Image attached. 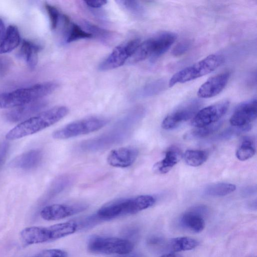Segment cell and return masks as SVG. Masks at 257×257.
Segmentation results:
<instances>
[{
	"label": "cell",
	"mask_w": 257,
	"mask_h": 257,
	"mask_svg": "<svg viewBox=\"0 0 257 257\" xmlns=\"http://www.w3.org/2000/svg\"><path fill=\"white\" fill-rule=\"evenodd\" d=\"M46 105L44 101L37 100L11 110L6 114V119L12 122H16L28 118L38 112Z\"/></svg>",
	"instance_id": "cell-17"
},
{
	"label": "cell",
	"mask_w": 257,
	"mask_h": 257,
	"mask_svg": "<svg viewBox=\"0 0 257 257\" xmlns=\"http://www.w3.org/2000/svg\"><path fill=\"white\" fill-rule=\"evenodd\" d=\"M86 5L88 7L93 9H97L105 5L107 3L106 1L97 0V1H84Z\"/></svg>",
	"instance_id": "cell-37"
},
{
	"label": "cell",
	"mask_w": 257,
	"mask_h": 257,
	"mask_svg": "<svg viewBox=\"0 0 257 257\" xmlns=\"http://www.w3.org/2000/svg\"><path fill=\"white\" fill-rule=\"evenodd\" d=\"M176 35L170 32H164L148 39L152 61L164 54L174 44Z\"/></svg>",
	"instance_id": "cell-16"
},
{
	"label": "cell",
	"mask_w": 257,
	"mask_h": 257,
	"mask_svg": "<svg viewBox=\"0 0 257 257\" xmlns=\"http://www.w3.org/2000/svg\"><path fill=\"white\" fill-rule=\"evenodd\" d=\"M251 191H253V190L252 189L249 190V192H251ZM245 192H247V194H248V190L245 191Z\"/></svg>",
	"instance_id": "cell-41"
},
{
	"label": "cell",
	"mask_w": 257,
	"mask_h": 257,
	"mask_svg": "<svg viewBox=\"0 0 257 257\" xmlns=\"http://www.w3.org/2000/svg\"><path fill=\"white\" fill-rule=\"evenodd\" d=\"M207 208L204 206L194 207L183 213L179 219V225L184 229L199 233L205 227L204 216Z\"/></svg>",
	"instance_id": "cell-12"
},
{
	"label": "cell",
	"mask_w": 257,
	"mask_h": 257,
	"mask_svg": "<svg viewBox=\"0 0 257 257\" xmlns=\"http://www.w3.org/2000/svg\"><path fill=\"white\" fill-rule=\"evenodd\" d=\"M131 257H142V256H140L139 255H135V256H131Z\"/></svg>",
	"instance_id": "cell-42"
},
{
	"label": "cell",
	"mask_w": 257,
	"mask_h": 257,
	"mask_svg": "<svg viewBox=\"0 0 257 257\" xmlns=\"http://www.w3.org/2000/svg\"><path fill=\"white\" fill-rule=\"evenodd\" d=\"M236 189L235 185L227 183H218L209 185L205 188L206 195L214 197L224 196L233 192Z\"/></svg>",
	"instance_id": "cell-24"
},
{
	"label": "cell",
	"mask_w": 257,
	"mask_h": 257,
	"mask_svg": "<svg viewBox=\"0 0 257 257\" xmlns=\"http://www.w3.org/2000/svg\"><path fill=\"white\" fill-rule=\"evenodd\" d=\"M134 247L130 240L115 237L94 236L88 243L90 252L107 255L126 254L132 251Z\"/></svg>",
	"instance_id": "cell-7"
},
{
	"label": "cell",
	"mask_w": 257,
	"mask_h": 257,
	"mask_svg": "<svg viewBox=\"0 0 257 257\" xmlns=\"http://www.w3.org/2000/svg\"><path fill=\"white\" fill-rule=\"evenodd\" d=\"M166 82L163 79L154 81L146 85L137 93L139 97L152 96L160 93L165 88Z\"/></svg>",
	"instance_id": "cell-28"
},
{
	"label": "cell",
	"mask_w": 257,
	"mask_h": 257,
	"mask_svg": "<svg viewBox=\"0 0 257 257\" xmlns=\"http://www.w3.org/2000/svg\"><path fill=\"white\" fill-rule=\"evenodd\" d=\"M257 115L256 99L252 98L239 104L230 119L232 126H241L255 120Z\"/></svg>",
	"instance_id": "cell-13"
},
{
	"label": "cell",
	"mask_w": 257,
	"mask_h": 257,
	"mask_svg": "<svg viewBox=\"0 0 257 257\" xmlns=\"http://www.w3.org/2000/svg\"><path fill=\"white\" fill-rule=\"evenodd\" d=\"M182 157V154L178 148H170L166 152L163 159L154 164L153 170L157 174L167 173L177 164Z\"/></svg>",
	"instance_id": "cell-19"
},
{
	"label": "cell",
	"mask_w": 257,
	"mask_h": 257,
	"mask_svg": "<svg viewBox=\"0 0 257 257\" xmlns=\"http://www.w3.org/2000/svg\"><path fill=\"white\" fill-rule=\"evenodd\" d=\"M87 205L83 204H55L44 207L40 215L46 220H60L85 210Z\"/></svg>",
	"instance_id": "cell-11"
},
{
	"label": "cell",
	"mask_w": 257,
	"mask_h": 257,
	"mask_svg": "<svg viewBox=\"0 0 257 257\" xmlns=\"http://www.w3.org/2000/svg\"><path fill=\"white\" fill-rule=\"evenodd\" d=\"M9 144L6 141L0 143V166L3 163L9 149Z\"/></svg>",
	"instance_id": "cell-36"
},
{
	"label": "cell",
	"mask_w": 257,
	"mask_h": 257,
	"mask_svg": "<svg viewBox=\"0 0 257 257\" xmlns=\"http://www.w3.org/2000/svg\"><path fill=\"white\" fill-rule=\"evenodd\" d=\"M165 239L160 236L153 235L147 240V244L152 248L162 251Z\"/></svg>",
	"instance_id": "cell-34"
},
{
	"label": "cell",
	"mask_w": 257,
	"mask_h": 257,
	"mask_svg": "<svg viewBox=\"0 0 257 257\" xmlns=\"http://www.w3.org/2000/svg\"><path fill=\"white\" fill-rule=\"evenodd\" d=\"M20 40V35L18 28L14 25H10L0 43V54L9 53L14 50L19 45Z\"/></svg>",
	"instance_id": "cell-21"
},
{
	"label": "cell",
	"mask_w": 257,
	"mask_h": 257,
	"mask_svg": "<svg viewBox=\"0 0 257 257\" xmlns=\"http://www.w3.org/2000/svg\"><path fill=\"white\" fill-rule=\"evenodd\" d=\"M69 112L65 106H58L27 119L10 131L6 138L13 140L35 134L56 123Z\"/></svg>",
	"instance_id": "cell-1"
},
{
	"label": "cell",
	"mask_w": 257,
	"mask_h": 257,
	"mask_svg": "<svg viewBox=\"0 0 257 257\" xmlns=\"http://www.w3.org/2000/svg\"><path fill=\"white\" fill-rule=\"evenodd\" d=\"M67 253L60 249H49L42 251L36 257H67Z\"/></svg>",
	"instance_id": "cell-35"
},
{
	"label": "cell",
	"mask_w": 257,
	"mask_h": 257,
	"mask_svg": "<svg viewBox=\"0 0 257 257\" xmlns=\"http://www.w3.org/2000/svg\"><path fill=\"white\" fill-rule=\"evenodd\" d=\"M255 153L254 143L249 137H245L236 152V157L240 161L251 158Z\"/></svg>",
	"instance_id": "cell-27"
},
{
	"label": "cell",
	"mask_w": 257,
	"mask_h": 257,
	"mask_svg": "<svg viewBox=\"0 0 257 257\" xmlns=\"http://www.w3.org/2000/svg\"><path fill=\"white\" fill-rule=\"evenodd\" d=\"M224 60L219 54H211L196 63L188 66L174 74L169 82L170 87L194 80L213 71Z\"/></svg>",
	"instance_id": "cell-5"
},
{
	"label": "cell",
	"mask_w": 257,
	"mask_h": 257,
	"mask_svg": "<svg viewBox=\"0 0 257 257\" xmlns=\"http://www.w3.org/2000/svg\"><path fill=\"white\" fill-rule=\"evenodd\" d=\"M64 29L66 32V41L72 42L82 39L92 38V36L76 24L71 23L66 17L63 20Z\"/></svg>",
	"instance_id": "cell-23"
},
{
	"label": "cell",
	"mask_w": 257,
	"mask_h": 257,
	"mask_svg": "<svg viewBox=\"0 0 257 257\" xmlns=\"http://www.w3.org/2000/svg\"><path fill=\"white\" fill-rule=\"evenodd\" d=\"M160 257H182L181 255L176 253H169L165 254Z\"/></svg>",
	"instance_id": "cell-40"
},
{
	"label": "cell",
	"mask_w": 257,
	"mask_h": 257,
	"mask_svg": "<svg viewBox=\"0 0 257 257\" xmlns=\"http://www.w3.org/2000/svg\"><path fill=\"white\" fill-rule=\"evenodd\" d=\"M140 44L138 39L131 40L115 47L99 65L101 71H107L122 66L135 53Z\"/></svg>",
	"instance_id": "cell-8"
},
{
	"label": "cell",
	"mask_w": 257,
	"mask_h": 257,
	"mask_svg": "<svg viewBox=\"0 0 257 257\" xmlns=\"http://www.w3.org/2000/svg\"><path fill=\"white\" fill-rule=\"evenodd\" d=\"M54 82H45L0 94V108L19 107L52 93L57 88Z\"/></svg>",
	"instance_id": "cell-2"
},
{
	"label": "cell",
	"mask_w": 257,
	"mask_h": 257,
	"mask_svg": "<svg viewBox=\"0 0 257 257\" xmlns=\"http://www.w3.org/2000/svg\"><path fill=\"white\" fill-rule=\"evenodd\" d=\"M74 221L62 222L47 227H26L20 232V239L24 245L52 241L74 233L77 229Z\"/></svg>",
	"instance_id": "cell-3"
},
{
	"label": "cell",
	"mask_w": 257,
	"mask_h": 257,
	"mask_svg": "<svg viewBox=\"0 0 257 257\" xmlns=\"http://www.w3.org/2000/svg\"><path fill=\"white\" fill-rule=\"evenodd\" d=\"M138 156L137 149L121 147L112 150L107 157V162L111 166L126 168L132 166Z\"/></svg>",
	"instance_id": "cell-15"
},
{
	"label": "cell",
	"mask_w": 257,
	"mask_h": 257,
	"mask_svg": "<svg viewBox=\"0 0 257 257\" xmlns=\"http://www.w3.org/2000/svg\"><path fill=\"white\" fill-rule=\"evenodd\" d=\"M222 124V121H218L209 125L196 127L186 134L185 138L194 139L206 137L219 130Z\"/></svg>",
	"instance_id": "cell-26"
},
{
	"label": "cell",
	"mask_w": 257,
	"mask_h": 257,
	"mask_svg": "<svg viewBox=\"0 0 257 257\" xmlns=\"http://www.w3.org/2000/svg\"><path fill=\"white\" fill-rule=\"evenodd\" d=\"M5 33V27L4 22L1 19H0V43L3 39Z\"/></svg>",
	"instance_id": "cell-39"
},
{
	"label": "cell",
	"mask_w": 257,
	"mask_h": 257,
	"mask_svg": "<svg viewBox=\"0 0 257 257\" xmlns=\"http://www.w3.org/2000/svg\"><path fill=\"white\" fill-rule=\"evenodd\" d=\"M185 162L189 166L197 167L203 164L207 159L208 154L203 150H187L182 156Z\"/></svg>",
	"instance_id": "cell-25"
},
{
	"label": "cell",
	"mask_w": 257,
	"mask_h": 257,
	"mask_svg": "<svg viewBox=\"0 0 257 257\" xmlns=\"http://www.w3.org/2000/svg\"><path fill=\"white\" fill-rule=\"evenodd\" d=\"M201 106V101L193 99L186 101L169 113L163 120L162 127L170 130L178 126L196 114Z\"/></svg>",
	"instance_id": "cell-9"
},
{
	"label": "cell",
	"mask_w": 257,
	"mask_h": 257,
	"mask_svg": "<svg viewBox=\"0 0 257 257\" xmlns=\"http://www.w3.org/2000/svg\"><path fill=\"white\" fill-rule=\"evenodd\" d=\"M198 244V241L194 238L179 237L165 240L162 251L169 253L190 250L196 248Z\"/></svg>",
	"instance_id": "cell-20"
},
{
	"label": "cell",
	"mask_w": 257,
	"mask_h": 257,
	"mask_svg": "<svg viewBox=\"0 0 257 257\" xmlns=\"http://www.w3.org/2000/svg\"><path fill=\"white\" fill-rule=\"evenodd\" d=\"M45 7L49 17L51 27L52 29L55 30L57 28L59 21L61 20V16L58 10L55 7L48 4H46Z\"/></svg>",
	"instance_id": "cell-31"
},
{
	"label": "cell",
	"mask_w": 257,
	"mask_h": 257,
	"mask_svg": "<svg viewBox=\"0 0 257 257\" xmlns=\"http://www.w3.org/2000/svg\"><path fill=\"white\" fill-rule=\"evenodd\" d=\"M156 200L148 195L121 199L109 203L99 209L96 216L99 218L108 220L124 215L133 214L152 206Z\"/></svg>",
	"instance_id": "cell-4"
},
{
	"label": "cell",
	"mask_w": 257,
	"mask_h": 257,
	"mask_svg": "<svg viewBox=\"0 0 257 257\" xmlns=\"http://www.w3.org/2000/svg\"><path fill=\"white\" fill-rule=\"evenodd\" d=\"M229 72L219 73L209 78L199 88V97L208 98L220 93L226 86L230 77Z\"/></svg>",
	"instance_id": "cell-14"
},
{
	"label": "cell",
	"mask_w": 257,
	"mask_h": 257,
	"mask_svg": "<svg viewBox=\"0 0 257 257\" xmlns=\"http://www.w3.org/2000/svg\"><path fill=\"white\" fill-rule=\"evenodd\" d=\"M109 120L105 118L90 117L70 122L52 134L55 139L64 140L88 134L104 127Z\"/></svg>",
	"instance_id": "cell-6"
},
{
	"label": "cell",
	"mask_w": 257,
	"mask_h": 257,
	"mask_svg": "<svg viewBox=\"0 0 257 257\" xmlns=\"http://www.w3.org/2000/svg\"><path fill=\"white\" fill-rule=\"evenodd\" d=\"M84 30L94 37L103 41L108 40L111 36V33L104 29L95 26L87 21L82 22Z\"/></svg>",
	"instance_id": "cell-29"
},
{
	"label": "cell",
	"mask_w": 257,
	"mask_h": 257,
	"mask_svg": "<svg viewBox=\"0 0 257 257\" xmlns=\"http://www.w3.org/2000/svg\"><path fill=\"white\" fill-rule=\"evenodd\" d=\"M41 47L33 42L23 40L19 56L25 61L29 67L34 69L38 62V54Z\"/></svg>",
	"instance_id": "cell-22"
},
{
	"label": "cell",
	"mask_w": 257,
	"mask_h": 257,
	"mask_svg": "<svg viewBox=\"0 0 257 257\" xmlns=\"http://www.w3.org/2000/svg\"><path fill=\"white\" fill-rule=\"evenodd\" d=\"M42 152L38 150H32L14 158L10 163L12 168L29 170L36 167L40 162Z\"/></svg>",
	"instance_id": "cell-18"
},
{
	"label": "cell",
	"mask_w": 257,
	"mask_h": 257,
	"mask_svg": "<svg viewBox=\"0 0 257 257\" xmlns=\"http://www.w3.org/2000/svg\"><path fill=\"white\" fill-rule=\"evenodd\" d=\"M124 8L133 14L137 15H142L144 13V9L140 4L136 1H118Z\"/></svg>",
	"instance_id": "cell-32"
},
{
	"label": "cell",
	"mask_w": 257,
	"mask_h": 257,
	"mask_svg": "<svg viewBox=\"0 0 257 257\" xmlns=\"http://www.w3.org/2000/svg\"><path fill=\"white\" fill-rule=\"evenodd\" d=\"M229 106V101L224 100L200 110L193 117L192 125L199 127L219 121L226 113Z\"/></svg>",
	"instance_id": "cell-10"
},
{
	"label": "cell",
	"mask_w": 257,
	"mask_h": 257,
	"mask_svg": "<svg viewBox=\"0 0 257 257\" xmlns=\"http://www.w3.org/2000/svg\"><path fill=\"white\" fill-rule=\"evenodd\" d=\"M192 42L190 40H184L178 43L173 48L172 54L174 56H180L186 53L190 48Z\"/></svg>",
	"instance_id": "cell-33"
},
{
	"label": "cell",
	"mask_w": 257,
	"mask_h": 257,
	"mask_svg": "<svg viewBox=\"0 0 257 257\" xmlns=\"http://www.w3.org/2000/svg\"><path fill=\"white\" fill-rule=\"evenodd\" d=\"M10 65V60L5 57H0V75H4L8 70Z\"/></svg>",
	"instance_id": "cell-38"
},
{
	"label": "cell",
	"mask_w": 257,
	"mask_h": 257,
	"mask_svg": "<svg viewBox=\"0 0 257 257\" xmlns=\"http://www.w3.org/2000/svg\"><path fill=\"white\" fill-rule=\"evenodd\" d=\"M251 125L247 124L241 126H232L221 133L217 137V140H228L240 134L248 132Z\"/></svg>",
	"instance_id": "cell-30"
}]
</instances>
